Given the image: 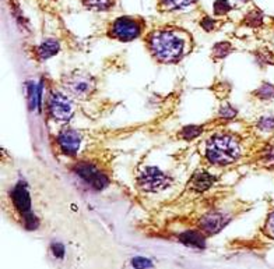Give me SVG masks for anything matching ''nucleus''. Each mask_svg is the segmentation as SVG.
I'll return each mask as SVG.
<instances>
[{"label":"nucleus","instance_id":"nucleus-4","mask_svg":"<svg viewBox=\"0 0 274 269\" xmlns=\"http://www.w3.org/2000/svg\"><path fill=\"white\" fill-rule=\"evenodd\" d=\"M75 102L66 91L52 88L46 98V113L53 122L66 124L75 116Z\"/></svg>","mask_w":274,"mask_h":269},{"label":"nucleus","instance_id":"nucleus-1","mask_svg":"<svg viewBox=\"0 0 274 269\" xmlns=\"http://www.w3.org/2000/svg\"><path fill=\"white\" fill-rule=\"evenodd\" d=\"M151 57L161 65H176L193 50V38L176 25H162L144 36Z\"/></svg>","mask_w":274,"mask_h":269},{"label":"nucleus","instance_id":"nucleus-17","mask_svg":"<svg viewBox=\"0 0 274 269\" xmlns=\"http://www.w3.org/2000/svg\"><path fill=\"white\" fill-rule=\"evenodd\" d=\"M234 48L233 45L230 42H218L213 46V50H211V57L214 60H221V59H225L230 53H233Z\"/></svg>","mask_w":274,"mask_h":269},{"label":"nucleus","instance_id":"nucleus-11","mask_svg":"<svg viewBox=\"0 0 274 269\" xmlns=\"http://www.w3.org/2000/svg\"><path fill=\"white\" fill-rule=\"evenodd\" d=\"M216 181V177L211 176L208 171H203L199 170L197 173H195L192 176V179L189 180V184H188V190L192 191V193H197V194H201L204 191H207L211 188V186L214 184Z\"/></svg>","mask_w":274,"mask_h":269},{"label":"nucleus","instance_id":"nucleus-5","mask_svg":"<svg viewBox=\"0 0 274 269\" xmlns=\"http://www.w3.org/2000/svg\"><path fill=\"white\" fill-rule=\"evenodd\" d=\"M72 171L95 191H102L111 183L108 170L95 161H78L72 166Z\"/></svg>","mask_w":274,"mask_h":269},{"label":"nucleus","instance_id":"nucleus-10","mask_svg":"<svg viewBox=\"0 0 274 269\" xmlns=\"http://www.w3.org/2000/svg\"><path fill=\"white\" fill-rule=\"evenodd\" d=\"M10 202L13 205L14 211L20 215V219H23L27 213L33 212L31 211V196H30V190L25 183L21 181L13 187V190L10 191Z\"/></svg>","mask_w":274,"mask_h":269},{"label":"nucleus","instance_id":"nucleus-26","mask_svg":"<svg viewBox=\"0 0 274 269\" xmlns=\"http://www.w3.org/2000/svg\"><path fill=\"white\" fill-rule=\"evenodd\" d=\"M218 116L223 117V119H233V117L236 116V110L231 105H224V106H221V109H220Z\"/></svg>","mask_w":274,"mask_h":269},{"label":"nucleus","instance_id":"nucleus-12","mask_svg":"<svg viewBox=\"0 0 274 269\" xmlns=\"http://www.w3.org/2000/svg\"><path fill=\"white\" fill-rule=\"evenodd\" d=\"M60 50V43L58 39L55 38H49L39 43L38 46H35L33 49V56L34 59H37L38 62H45L50 57H53L55 55H58Z\"/></svg>","mask_w":274,"mask_h":269},{"label":"nucleus","instance_id":"nucleus-28","mask_svg":"<svg viewBox=\"0 0 274 269\" xmlns=\"http://www.w3.org/2000/svg\"><path fill=\"white\" fill-rule=\"evenodd\" d=\"M45 1H58V0H45Z\"/></svg>","mask_w":274,"mask_h":269},{"label":"nucleus","instance_id":"nucleus-19","mask_svg":"<svg viewBox=\"0 0 274 269\" xmlns=\"http://www.w3.org/2000/svg\"><path fill=\"white\" fill-rule=\"evenodd\" d=\"M256 97L260 99H272L274 98V85L269 84V82H263L260 85V88L256 90Z\"/></svg>","mask_w":274,"mask_h":269},{"label":"nucleus","instance_id":"nucleus-21","mask_svg":"<svg viewBox=\"0 0 274 269\" xmlns=\"http://www.w3.org/2000/svg\"><path fill=\"white\" fill-rule=\"evenodd\" d=\"M263 233L274 240V209L267 215V219L265 222V226H263Z\"/></svg>","mask_w":274,"mask_h":269},{"label":"nucleus","instance_id":"nucleus-9","mask_svg":"<svg viewBox=\"0 0 274 269\" xmlns=\"http://www.w3.org/2000/svg\"><path fill=\"white\" fill-rule=\"evenodd\" d=\"M231 216L223 211H208L197 222L199 230L206 237L214 236L230 223Z\"/></svg>","mask_w":274,"mask_h":269},{"label":"nucleus","instance_id":"nucleus-20","mask_svg":"<svg viewBox=\"0 0 274 269\" xmlns=\"http://www.w3.org/2000/svg\"><path fill=\"white\" fill-rule=\"evenodd\" d=\"M213 8H214V14H216V16H225L227 13L231 11L233 6L230 4L228 0H216Z\"/></svg>","mask_w":274,"mask_h":269},{"label":"nucleus","instance_id":"nucleus-24","mask_svg":"<svg viewBox=\"0 0 274 269\" xmlns=\"http://www.w3.org/2000/svg\"><path fill=\"white\" fill-rule=\"evenodd\" d=\"M130 267L133 268H150V267H154V264L147 260V258H143V257H136L130 262Z\"/></svg>","mask_w":274,"mask_h":269},{"label":"nucleus","instance_id":"nucleus-22","mask_svg":"<svg viewBox=\"0 0 274 269\" xmlns=\"http://www.w3.org/2000/svg\"><path fill=\"white\" fill-rule=\"evenodd\" d=\"M258 129L260 131H272L274 130V117L263 116L258 122Z\"/></svg>","mask_w":274,"mask_h":269},{"label":"nucleus","instance_id":"nucleus-16","mask_svg":"<svg viewBox=\"0 0 274 269\" xmlns=\"http://www.w3.org/2000/svg\"><path fill=\"white\" fill-rule=\"evenodd\" d=\"M117 0H81L84 7L92 11H107L115 6Z\"/></svg>","mask_w":274,"mask_h":269},{"label":"nucleus","instance_id":"nucleus-6","mask_svg":"<svg viewBox=\"0 0 274 269\" xmlns=\"http://www.w3.org/2000/svg\"><path fill=\"white\" fill-rule=\"evenodd\" d=\"M172 184L174 179L156 166H144L136 176V186L144 194H158Z\"/></svg>","mask_w":274,"mask_h":269},{"label":"nucleus","instance_id":"nucleus-25","mask_svg":"<svg viewBox=\"0 0 274 269\" xmlns=\"http://www.w3.org/2000/svg\"><path fill=\"white\" fill-rule=\"evenodd\" d=\"M262 162L263 165H266L269 168L274 166V147H269L265 151V154L262 155Z\"/></svg>","mask_w":274,"mask_h":269},{"label":"nucleus","instance_id":"nucleus-13","mask_svg":"<svg viewBox=\"0 0 274 269\" xmlns=\"http://www.w3.org/2000/svg\"><path fill=\"white\" fill-rule=\"evenodd\" d=\"M178 240L182 243L183 245L189 247V248H199L203 250L206 247V236L200 232V230H189V232H185L181 233L178 236Z\"/></svg>","mask_w":274,"mask_h":269},{"label":"nucleus","instance_id":"nucleus-2","mask_svg":"<svg viewBox=\"0 0 274 269\" xmlns=\"http://www.w3.org/2000/svg\"><path fill=\"white\" fill-rule=\"evenodd\" d=\"M242 156V142L233 133H214L204 142V158L213 166H228Z\"/></svg>","mask_w":274,"mask_h":269},{"label":"nucleus","instance_id":"nucleus-27","mask_svg":"<svg viewBox=\"0 0 274 269\" xmlns=\"http://www.w3.org/2000/svg\"><path fill=\"white\" fill-rule=\"evenodd\" d=\"M50 250H52V254H53V257H55V258L62 260V257H63V254H65V248H63V245L60 244V243H53L52 247H50Z\"/></svg>","mask_w":274,"mask_h":269},{"label":"nucleus","instance_id":"nucleus-3","mask_svg":"<svg viewBox=\"0 0 274 269\" xmlns=\"http://www.w3.org/2000/svg\"><path fill=\"white\" fill-rule=\"evenodd\" d=\"M62 88L73 99H90L97 91V80L88 71L81 68L72 70L60 77Z\"/></svg>","mask_w":274,"mask_h":269},{"label":"nucleus","instance_id":"nucleus-14","mask_svg":"<svg viewBox=\"0 0 274 269\" xmlns=\"http://www.w3.org/2000/svg\"><path fill=\"white\" fill-rule=\"evenodd\" d=\"M197 0H158V8L161 11H178L196 4Z\"/></svg>","mask_w":274,"mask_h":269},{"label":"nucleus","instance_id":"nucleus-15","mask_svg":"<svg viewBox=\"0 0 274 269\" xmlns=\"http://www.w3.org/2000/svg\"><path fill=\"white\" fill-rule=\"evenodd\" d=\"M204 130L206 129L203 124H189V126L182 127L176 135H178V138L185 139V141H192V139L200 137L204 133Z\"/></svg>","mask_w":274,"mask_h":269},{"label":"nucleus","instance_id":"nucleus-7","mask_svg":"<svg viewBox=\"0 0 274 269\" xmlns=\"http://www.w3.org/2000/svg\"><path fill=\"white\" fill-rule=\"evenodd\" d=\"M146 28V23L140 17H117L108 27V36L120 42H132L140 38Z\"/></svg>","mask_w":274,"mask_h":269},{"label":"nucleus","instance_id":"nucleus-18","mask_svg":"<svg viewBox=\"0 0 274 269\" xmlns=\"http://www.w3.org/2000/svg\"><path fill=\"white\" fill-rule=\"evenodd\" d=\"M243 23L248 25V27H260L263 24V13L260 10H253V11H249L245 18H243Z\"/></svg>","mask_w":274,"mask_h":269},{"label":"nucleus","instance_id":"nucleus-23","mask_svg":"<svg viewBox=\"0 0 274 269\" xmlns=\"http://www.w3.org/2000/svg\"><path fill=\"white\" fill-rule=\"evenodd\" d=\"M200 27L206 31V33H211L217 28V21L213 20L210 16H204L200 20Z\"/></svg>","mask_w":274,"mask_h":269},{"label":"nucleus","instance_id":"nucleus-8","mask_svg":"<svg viewBox=\"0 0 274 269\" xmlns=\"http://www.w3.org/2000/svg\"><path fill=\"white\" fill-rule=\"evenodd\" d=\"M81 142H83V134L70 127L62 129L58 133V135L55 137V144L58 149L63 155L69 156V158L77 156L80 147H81Z\"/></svg>","mask_w":274,"mask_h":269}]
</instances>
